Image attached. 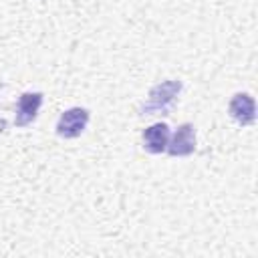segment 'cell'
I'll return each mask as SVG.
<instances>
[{
	"mask_svg": "<svg viewBox=\"0 0 258 258\" xmlns=\"http://www.w3.org/2000/svg\"><path fill=\"white\" fill-rule=\"evenodd\" d=\"M181 91V83L179 81H165L161 85H155L149 91V99L147 103H143L141 107V115L149 117V115H167L173 109L175 97Z\"/></svg>",
	"mask_w": 258,
	"mask_h": 258,
	"instance_id": "cell-1",
	"label": "cell"
},
{
	"mask_svg": "<svg viewBox=\"0 0 258 258\" xmlns=\"http://www.w3.org/2000/svg\"><path fill=\"white\" fill-rule=\"evenodd\" d=\"M87 123H89V111L83 107H73L60 115L56 123V133L64 139H73L85 131Z\"/></svg>",
	"mask_w": 258,
	"mask_h": 258,
	"instance_id": "cell-2",
	"label": "cell"
},
{
	"mask_svg": "<svg viewBox=\"0 0 258 258\" xmlns=\"http://www.w3.org/2000/svg\"><path fill=\"white\" fill-rule=\"evenodd\" d=\"M196 149V129L191 123H181L171 139L167 141V153L173 155V157H185V155H191Z\"/></svg>",
	"mask_w": 258,
	"mask_h": 258,
	"instance_id": "cell-3",
	"label": "cell"
},
{
	"mask_svg": "<svg viewBox=\"0 0 258 258\" xmlns=\"http://www.w3.org/2000/svg\"><path fill=\"white\" fill-rule=\"evenodd\" d=\"M42 105V93H24L18 99L16 105V117L14 123L16 127H26L28 123H32L36 119V113Z\"/></svg>",
	"mask_w": 258,
	"mask_h": 258,
	"instance_id": "cell-4",
	"label": "cell"
},
{
	"mask_svg": "<svg viewBox=\"0 0 258 258\" xmlns=\"http://www.w3.org/2000/svg\"><path fill=\"white\" fill-rule=\"evenodd\" d=\"M232 119H236L240 125H250L256 119V105L254 99L248 93H236L228 107Z\"/></svg>",
	"mask_w": 258,
	"mask_h": 258,
	"instance_id": "cell-5",
	"label": "cell"
},
{
	"mask_svg": "<svg viewBox=\"0 0 258 258\" xmlns=\"http://www.w3.org/2000/svg\"><path fill=\"white\" fill-rule=\"evenodd\" d=\"M169 141V127L165 123H153L143 131V147L149 153H163Z\"/></svg>",
	"mask_w": 258,
	"mask_h": 258,
	"instance_id": "cell-6",
	"label": "cell"
}]
</instances>
